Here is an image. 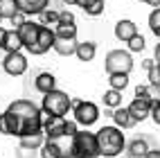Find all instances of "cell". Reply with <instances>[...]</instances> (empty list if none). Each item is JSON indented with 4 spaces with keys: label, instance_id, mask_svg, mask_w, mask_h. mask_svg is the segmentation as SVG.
<instances>
[{
    "label": "cell",
    "instance_id": "1",
    "mask_svg": "<svg viewBox=\"0 0 160 158\" xmlns=\"http://www.w3.org/2000/svg\"><path fill=\"white\" fill-rule=\"evenodd\" d=\"M43 109L36 106L29 99H16L7 106V111L2 113V118L7 122V135H23L43 131Z\"/></svg>",
    "mask_w": 160,
    "mask_h": 158
},
{
    "label": "cell",
    "instance_id": "2",
    "mask_svg": "<svg viewBox=\"0 0 160 158\" xmlns=\"http://www.w3.org/2000/svg\"><path fill=\"white\" fill-rule=\"evenodd\" d=\"M97 142H99V156L104 158H115L124 151L126 140L120 126H102L97 131Z\"/></svg>",
    "mask_w": 160,
    "mask_h": 158
},
{
    "label": "cell",
    "instance_id": "3",
    "mask_svg": "<svg viewBox=\"0 0 160 158\" xmlns=\"http://www.w3.org/2000/svg\"><path fill=\"white\" fill-rule=\"evenodd\" d=\"M41 109H43V113H48V115H68V111L72 109V99L68 97V93L54 88V90L43 95Z\"/></svg>",
    "mask_w": 160,
    "mask_h": 158
},
{
    "label": "cell",
    "instance_id": "4",
    "mask_svg": "<svg viewBox=\"0 0 160 158\" xmlns=\"http://www.w3.org/2000/svg\"><path fill=\"white\" fill-rule=\"evenodd\" d=\"M74 158H99L97 133H90L86 129L74 133Z\"/></svg>",
    "mask_w": 160,
    "mask_h": 158
},
{
    "label": "cell",
    "instance_id": "5",
    "mask_svg": "<svg viewBox=\"0 0 160 158\" xmlns=\"http://www.w3.org/2000/svg\"><path fill=\"white\" fill-rule=\"evenodd\" d=\"M72 115H74V122L81 124V126H92L99 118V109L97 104L92 102H83V99H72Z\"/></svg>",
    "mask_w": 160,
    "mask_h": 158
},
{
    "label": "cell",
    "instance_id": "6",
    "mask_svg": "<svg viewBox=\"0 0 160 158\" xmlns=\"http://www.w3.org/2000/svg\"><path fill=\"white\" fill-rule=\"evenodd\" d=\"M104 68H106L108 75H113V72H131L133 70V59L126 50H111L106 54Z\"/></svg>",
    "mask_w": 160,
    "mask_h": 158
},
{
    "label": "cell",
    "instance_id": "7",
    "mask_svg": "<svg viewBox=\"0 0 160 158\" xmlns=\"http://www.w3.org/2000/svg\"><path fill=\"white\" fill-rule=\"evenodd\" d=\"M2 68H5L7 75L20 77V75H25V70H27V57H25L20 50H16V52H7V57L2 59Z\"/></svg>",
    "mask_w": 160,
    "mask_h": 158
},
{
    "label": "cell",
    "instance_id": "8",
    "mask_svg": "<svg viewBox=\"0 0 160 158\" xmlns=\"http://www.w3.org/2000/svg\"><path fill=\"white\" fill-rule=\"evenodd\" d=\"M66 115H43V133L48 140H54L59 135H66Z\"/></svg>",
    "mask_w": 160,
    "mask_h": 158
},
{
    "label": "cell",
    "instance_id": "9",
    "mask_svg": "<svg viewBox=\"0 0 160 158\" xmlns=\"http://www.w3.org/2000/svg\"><path fill=\"white\" fill-rule=\"evenodd\" d=\"M54 41H57V32L50 29V25H43V27H41L38 38H36V43H34V48L29 50V54L41 57V54H45V52L54 50Z\"/></svg>",
    "mask_w": 160,
    "mask_h": 158
},
{
    "label": "cell",
    "instance_id": "10",
    "mask_svg": "<svg viewBox=\"0 0 160 158\" xmlns=\"http://www.w3.org/2000/svg\"><path fill=\"white\" fill-rule=\"evenodd\" d=\"M41 27H43V23H34V20H25V23L18 27V34H20V38H23V45H25L27 52L34 48L36 38L41 34Z\"/></svg>",
    "mask_w": 160,
    "mask_h": 158
},
{
    "label": "cell",
    "instance_id": "11",
    "mask_svg": "<svg viewBox=\"0 0 160 158\" xmlns=\"http://www.w3.org/2000/svg\"><path fill=\"white\" fill-rule=\"evenodd\" d=\"M151 106H153V99L151 97H135L129 104V111H131V115L138 122H142V120H147L149 115H151Z\"/></svg>",
    "mask_w": 160,
    "mask_h": 158
},
{
    "label": "cell",
    "instance_id": "12",
    "mask_svg": "<svg viewBox=\"0 0 160 158\" xmlns=\"http://www.w3.org/2000/svg\"><path fill=\"white\" fill-rule=\"evenodd\" d=\"M16 5L18 12H23L25 16H38L50 7V0H16Z\"/></svg>",
    "mask_w": 160,
    "mask_h": 158
},
{
    "label": "cell",
    "instance_id": "13",
    "mask_svg": "<svg viewBox=\"0 0 160 158\" xmlns=\"http://www.w3.org/2000/svg\"><path fill=\"white\" fill-rule=\"evenodd\" d=\"M138 34V25L133 23V20L129 18H122V20H117V25H115V38L117 41H124V43H129V41Z\"/></svg>",
    "mask_w": 160,
    "mask_h": 158
},
{
    "label": "cell",
    "instance_id": "14",
    "mask_svg": "<svg viewBox=\"0 0 160 158\" xmlns=\"http://www.w3.org/2000/svg\"><path fill=\"white\" fill-rule=\"evenodd\" d=\"M111 118H113V122L120 126V129H131V126H135V122H138L133 115H131V111H129V109H124V106L113 109Z\"/></svg>",
    "mask_w": 160,
    "mask_h": 158
},
{
    "label": "cell",
    "instance_id": "15",
    "mask_svg": "<svg viewBox=\"0 0 160 158\" xmlns=\"http://www.w3.org/2000/svg\"><path fill=\"white\" fill-rule=\"evenodd\" d=\"M77 38H66V36H57L54 41V52L61 57H72L77 52Z\"/></svg>",
    "mask_w": 160,
    "mask_h": 158
},
{
    "label": "cell",
    "instance_id": "16",
    "mask_svg": "<svg viewBox=\"0 0 160 158\" xmlns=\"http://www.w3.org/2000/svg\"><path fill=\"white\" fill-rule=\"evenodd\" d=\"M34 88H36L41 95L54 90V88H57V77L52 75V72H41V75L36 77V81H34Z\"/></svg>",
    "mask_w": 160,
    "mask_h": 158
},
{
    "label": "cell",
    "instance_id": "17",
    "mask_svg": "<svg viewBox=\"0 0 160 158\" xmlns=\"http://www.w3.org/2000/svg\"><path fill=\"white\" fill-rule=\"evenodd\" d=\"M57 147H59V154L61 158H74V135H59V138H54Z\"/></svg>",
    "mask_w": 160,
    "mask_h": 158
},
{
    "label": "cell",
    "instance_id": "18",
    "mask_svg": "<svg viewBox=\"0 0 160 158\" xmlns=\"http://www.w3.org/2000/svg\"><path fill=\"white\" fill-rule=\"evenodd\" d=\"M20 140V147H25V149H41L43 147V142L48 140L45 138V133L43 131H36V133H29V135H23V138H18Z\"/></svg>",
    "mask_w": 160,
    "mask_h": 158
},
{
    "label": "cell",
    "instance_id": "19",
    "mask_svg": "<svg viewBox=\"0 0 160 158\" xmlns=\"http://www.w3.org/2000/svg\"><path fill=\"white\" fill-rule=\"evenodd\" d=\"M95 54H97V45L92 43V41H86V43H79L77 45V52H74V57H77L79 61L88 63L95 59Z\"/></svg>",
    "mask_w": 160,
    "mask_h": 158
},
{
    "label": "cell",
    "instance_id": "20",
    "mask_svg": "<svg viewBox=\"0 0 160 158\" xmlns=\"http://www.w3.org/2000/svg\"><path fill=\"white\" fill-rule=\"evenodd\" d=\"M20 48H25L23 45V38H20V34H18V29H12V32H7V38H5V52H16V50H20Z\"/></svg>",
    "mask_w": 160,
    "mask_h": 158
},
{
    "label": "cell",
    "instance_id": "21",
    "mask_svg": "<svg viewBox=\"0 0 160 158\" xmlns=\"http://www.w3.org/2000/svg\"><path fill=\"white\" fill-rule=\"evenodd\" d=\"M149 151V145L144 138H135L131 145H129V156H135V158H144Z\"/></svg>",
    "mask_w": 160,
    "mask_h": 158
},
{
    "label": "cell",
    "instance_id": "22",
    "mask_svg": "<svg viewBox=\"0 0 160 158\" xmlns=\"http://www.w3.org/2000/svg\"><path fill=\"white\" fill-rule=\"evenodd\" d=\"M104 106H108V109H117V106H122V90H106L104 93Z\"/></svg>",
    "mask_w": 160,
    "mask_h": 158
},
{
    "label": "cell",
    "instance_id": "23",
    "mask_svg": "<svg viewBox=\"0 0 160 158\" xmlns=\"http://www.w3.org/2000/svg\"><path fill=\"white\" fill-rule=\"evenodd\" d=\"M108 84H111V88H115V90H124L126 86H129V72H113Z\"/></svg>",
    "mask_w": 160,
    "mask_h": 158
},
{
    "label": "cell",
    "instance_id": "24",
    "mask_svg": "<svg viewBox=\"0 0 160 158\" xmlns=\"http://www.w3.org/2000/svg\"><path fill=\"white\" fill-rule=\"evenodd\" d=\"M57 36H66V38H77V25L74 23H59L54 27Z\"/></svg>",
    "mask_w": 160,
    "mask_h": 158
},
{
    "label": "cell",
    "instance_id": "25",
    "mask_svg": "<svg viewBox=\"0 0 160 158\" xmlns=\"http://www.w3.org/2000/svg\"><path fill=\"white\" fill-rule=\"evenodd\" d=\"M41 158H61L59 154V147L54 140H45L43 147H41Z\"/></svg>",
    "mask_w": 160,
    "mask_h": 158
},
{
    "label": "cell",
    "instance_id": "26",
    "mask_svg": "<svg viewBox=\"0 0 160 158\" xmlns=\"http://www.w3.org/2000/svg\"><path fill=\"white\" fill-rule=\"evenodd\" d=\"M16 12H18L16 0H0V16H2V18H7V20H9Z\"/></svg>",
    "mask_w": 160,
    "mask_h": 158
},
{
    "label": "cell",
    "instance_id": "27",
    "mask_svg": "<svg viewBox=\"0 0 160 158\" xmlns=\"http://www.w3.org/2000/svg\"><path fill=\"white\" fill-rule=\"evenodd\" d=\"M38 16H41V23L43 25H54V27L59 25V12H54V9H50V7L45 12H41Z\"/></svg>",
    "mask_w": 160,
    "mask_h": 158
},
{
    "label": "cell",
    "instance_id": "28",
    "mask_svg": "<svg viewBox=\"0 0 160 158\" xmlns=\"http://www.w3.org/2000/svg\"><path fill=\"white\" fill-rule=\"evenodd\" d=\"M104 0H90V3L83 7V12H86L88 16H99V14H104Z\"/></svg>",
    "mask_w": 160,
    "mask_h": 158
},
{
    "label": "cell",
    "instance_id": "29",
    "mask_svg": "<svg viewBox=\"0 0 160 158\" xmlns=\"http://www.w3.org/2000/svg\"><path fill=\"white\" fill-rule=\"evenodd\" d=\"M149 29H151L156 36H160V7H156L153 12L149 14Z\"/></svg>",
    "mask_w": 160,
    "mask_h": 158
},
{
    "label": "cell",
    "instance_id": "30",
    "mask_svg": "<svg viewBox=\"0 0 160 158\" xmlns=\"http://www.w3.org/2000/svg\"><path fill=\"white\" fill-rule=\"evenodd\" d=\"M129 50H131V52H140V50H144V36H142V34H135V36L129 41Z\"/></svg>",
    "mask_w": 160,
    "mask_h": 158
},
{
    "label": "cell",
    "instance_id": "31",
    "mask_svg": "<svg viewBox=\"0 0 160 158\" xmlns=\"http://www.w3.org/2000/svg\"><path fill=\"white\" fill-rule=\"evenodd\" d=\"M149 84H158L160 86V63H156V66L149 70Z\"/></svg>",
    "mask_w": 160,
    "mask_h": 158
},
{
    "label": "cell",
    "instance_id": "32",
    "mask_svg": "<svg viewBox=\"0 0 160 158\" xmlns=\"http://www.w3.org/2000/svg\"><path fill=\"white\" fill-rule=\"evenodd\" d=\"M147 93H149V97H151L153 102L160 99V86H158V84H149V86H147Z\"/></svg>",
    "mask_w": 160,
    "mask_h": 158
},
{
    "label": "cell",
    "instance_id": "33",
    "mask_svg": "<svg viewBox=\"0 0 160 158\" xmlns=\"http://www.w3.org/2000/svg\"><path fill=\"white\" fill-rule=\"evenodd\" d=\"M151 120L160 126V99L153 102V106H151Z\"/></svg>",
    "mask_w": 160,
    "mask_h": 158
},
{
    "label": "cell",
    "instance_id": "34",
    "mask_svg": "<svg viewBox=\"0 0 160 158\" xmlns=\"http://www.w3.org/2000/svg\"><path fill=\"white\" fill-rule=\"evenodd\" d=\"M9 20H12V25H14V27L18 29L20 25H23V23H25V14H23V12H16V14H14L12 18H9Z\"/></svg>",
    "mask_w": 160,
    "mask_h": 158
},
{
    "label": "cell",
    "instance_id": "35",
    "mask_svg": "<svg viewBox=\"0 0 160 158\" xmlns=\"http://www.w3.org/2000/svg\"><path fill=\"white\" fill-rule=\"evenodd\" d=\"M59 23H74V14L72 12H59Z\"/></svg>",
    "mask_w": 160,
    "mask_h": 158
},
{
    "label": "cell",
    "instance_id": "36",
    "mask_svg": "<svg viewBox=\"0 0 160 158\" xmlns=\"http://www.w3.org/2000/svg\"><path fill=\"white\" fill-rule=\"evenodd\" d=\"M135 97H149L147 86H138V88H135Z\"/></svg>",
    "mask_w": 160,
    "mask_h": 158
},
{
    "label": "cell",
    "instance_id": "37",
    "mask_svg": "<svg viewBox=\"0 0 160 158\" xmlns=\"http://www.w3.org/2000/svg\"><path fill=\"white\" fill-rule=\"evenodd\" d=\"M144 158H160V149H149Z\"/></svg>",
    "mask_w": 160,
    "mask_h": 158
},
{
    "label": "cell",
    "instance_id": "38",
    "mask_svg": "<svg viewBox=\"0 0 160 158\" xmlns=\"http://www.w3.org/2000/svg\"><path fill=\"white\" fill-rule=\"evenodd\" d=\"M5 38H7V29L0 27V48H5Z\"/></svg>",
    "mask_w": 160,
    "mask_h": 158
},
{
    "label": "cell",
    "instance_id": "39",
    "mask_svg": "<svg viewBox=\"0 0 160 158\" xmlns=\"http://www.w3.org/2000/svg\"><path fill=\"white\" fill-rule=\"evenodd\" d=\"M142 66H144L147 70H151V68L156 66V61H151V59H147V61H142Z\"/></svg>",
    "mask_w": 160,
    "mask_h": 158
},
{
    "label": "cell",
    "instance_id": "40",
    "mask_svg": "<svg viewBox=\"0 0 160 158\" xmlns=\"http://www.w3.org/2000/svg\"><path fill=\"white\" fill-rule=\"evenodd\" d=\"M88 3H90V0H77V7H81V9H83V7L88 5Z\"/></svg>",
    "mask_w": 160,
    "mask_h": 158
},
{
    "label": "cell",
    "instance_id": "41",
    "mask_svg": "<svg viewBox=\"0 0 160 158\" xmlns=\"http://www.w3.org/2000/svg\"><path fill=\"white\" fill-rule=\"evenodd\" d=\"M156 63H160V43L156 45Z\"/></svg>",
    "mask_w": 160,
    "mask_h": 158
},
{
    "label": "cell",
    "instance_id": "42",
    "mask_svg": "<svg viewBox=\"0 0 160 158\" xmlns=\"http://www.w3.org/2000/svg\"><path fill=\"white\" fill-rule=\"evenodd\" d=\"M149 5H151V7H160V0H149Z\"/></svg>",
    "mask_w": 160,
    "mask_h": 158
},
{
    "label": "cell",
    "instance_id": "43",
    "mask_svg": "<svg viewBox=\"0 0 160 158\" xmlns=\"http://www.w3.org/2000/svg\"><path fill=\"white\" fill-rule=\"evenodd\" d=\"M66 5H77V0H63Z\"/></svg>",
    "mask_w": 160,
    "mask_h": 158
},
{
    "label": "cell",
    "instance_id": "44",
    "mask_svg": "<svg viewBox=\"0 0 160 158\" xmlns=\"http://www.w3.org/2000/svg\"><path fill=\"white\" fill-rule=\"evenodd\" d=\"M140 3H149V0H140Z\"/></svg>",
    "mask_w": 160,
    "mask_h": 158
},
{
    "label": "cell",
    "instance_id": "45",
    "mask_svg": "<svg viewBox=\"0 0 160 158\" xmlns=\"http://www.w3.org/2000/svg\"><path fill=\"white\" fill-rule=\"evenodd\" d=\"M129 158H135V156H129Z\"/></svg>",
    "mask_w": 160,
    "mask_h": 158
},
{
    "label": "cell",
    "instance_id": "46",
    "mask_svg": "<svg viewBox=\"0 0 160 158\" xmlns=\"http://www.w3.org/2000/svg\"><path fill=\"white\" fill-rule=\"evenodd\" d=\"M0 20H2V16H0Z\"/></svg>",
    "mask_w": 160,
    "mask_h": 158
}]
</instances>
